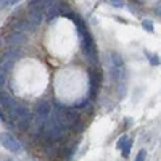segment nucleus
Here are the masks:
<instances>
[{"mask_svg": "<svg viewBox=\"0 0 161 161\" xmlns=\"http://www.w3.org/2000/svg\"><path fill=\"white\" fill-rule=\"evenodd\" d=\"M64 16H68V18H71V19L74 21L76 28H77V31H79L80 47H82L84 55L87 57V60H89V63H90V64H95V63H97V52H95V44H93V39H92L90 32L87 31L86 24H84V21L80 19V18H77V16L74 15V13H71V11H68Z\"/></svg>", "mask_w": 161, "mask_h": 161, "instance_id": "obj_1", "label": "nucleus"}, {"mask_svg": "<svg viewBox=\"0 0 161 161\" xmlns=\"http://www.w3.org/2000/svg\"><path fill=\"white\" fill-rule=\"evenodd\" d=\"M105 63L114 82H123L126 79V66H124L123 57L118 52H108L105 55Z\"/></svg>", "mask_w": 161, "mask_h": 161, "instance_id": "obj_2", "label": "nucleus"}, {"mask_svg": "<svg viewBox=\"0 0 161 161\" xmlns=\"http://www.w3.org/2000/svg\"><path fill=\"white\" fill-rule=\"evenodd\" d=\"M0 106H2V121H8L10 118H13L18 105L7 92L2 90V93H0Z\"/></svg>", "mask_w": 161, "mask_h": 161, "instance_id": "obj_3", "label": "nucleus"}, {"mask_svg": "<svg viewBox=\"0 0 161 161\" xmlns=\"http://www.w3.org/2000/svg\"><path fill=\"white\" fill-rule=\"evenodd\" d=\"M53 111H52V103L47 102V100H40L36 108H34V116H36V121L37 124H45L47 121L52 118Z\"/></svg>", "mask_w": 161, "mask_h": 161, "instance_id": "obj_4", "label": "nucleus"}, {"mask_svg": "<svg viewBox=\"0 0 161 161\" xmlns=\"http://www.w3.org/2000/svg\"><path fill=\"white\" fill-rule=\"evenodd\" d=\"M55 116L58 118V121L61 123L63 127H71L77 121V113L73 111V110L64 108V106H58V108L55 110Z\"/></svg>", "mask_w": 161, "mask_h": 161, "instance_id": "obj_5", "label": "nucleus"}, {"mask_svg": "<svg viewBox=\"0 0 161 161\" xmlns=\"http://www.w3.org/2000/svg\"><path fill=\"white\" fill-rule=\"evenodd\" d=\"M13 119L16 121V124L19 126V129H26L31 121V111L28 106L24 105H18L16 110H15V114H13Z\"/></svg>", "mask_w": 161, "mask_h": 161, "instance_id": "obj_6", "label": "nucleus"}, {"mask_svg": "<svg viewBox=\"0 0 161 161\" xmlns=\"http://www.w3.org/2000/svg\"><path fill=\"white\" fill-rule=\"evenodd\" d=\"M0 142H2V145L8 152H13V153H21L23 152V147H21L19 140H16L15 137L10 136V134H7V132L0 136Z\"/></svg>", "mask_w": 161, "mask_h": 161, "instance_id": "obj_7", "label": "nucleus"}, {"mask_svg": "<svg viewBox=\"0 0 161 161\" xmlns=\"http://www.w3.org/2000/svg\"><path fill=\"white\" fill-rule=\"evenodd\" d=\"M26 40H28V34L26 32H18V31H11L8 36H7V39H5V42L8 44V45H16V47H19V45H23Z\"/></svg>", "mask_w": 161, "mask_h": 161, "instance_id": "obj_8", "label": "nucleus"}, {"mask_svg": "<svg viewBox=\"0 0 161 161\" xmlns=\"http://www.w3.org/2000/svg\"><path fill=\"white\" fill-rule=\"evenodd\" d=\"M28 19L34 24V26H40L44 23V19H47V16H45V13H42L40 10H37V8H29V11H28Z\"/></svg>", "mask_w": 161, "mask_h": 161, "instance_id": "obj_9", "label": "nucleus"}, {"mask_svg": "<svg viewBox=\"0 0 161 161\" xmlns=\"http://www.w3.org/2000/svg\"><path fill=\"white\" fill-rule=\"evenodd\" d=\"M142 28H143L147 32H153V31H155L153 21H150V19H143V21H142Z\"/></svg>", "mask_w": 161, "mask_h": 161, "instance_id": "obj_10", "label": "nucleus"}, {"mask_svg": "<svg viewBox=\"0 0 161 161\" xmlns=\"http://www.w3.org/2000/svg\"><path fill=\"white\" fill-rule=\"evenodd\" d=\"M147 55H148V60H150L152 66H159L161 64V58L158 55H150V53H147Z\"/></svg>", "mask_w": 161, "mask_h": 161, "instance_id": "obj_11", "label": "nucleus"}, {"mask_svg": "<svg viewBox=\"0 0 161 161\" xmlns=\"http://www.w3.org/2000/svg\"><path fill=\"white\" fill-rule=\"evenodd\" d=\"M130 148H132V139H129V140H127V143L123 147V156H124V158H127V156H129Z\"/></svg>", "mask_w": 161, "mask_h": 161, "instance_id": "obj_12", "label": "nucleus"}, {"mask_svg": "<svg viewBox=\"0 0 161 161\" xmlns=\"http://www.w3.org/2000/svg\"><path fill=\"white\" fill-rule=\"evenodd\" d=\"M111 7H114V8H124V0H106Z\"/></svg>", "mask_w": 161, "mask_h": 161, "instance_id": "obj_13", "label": "nucleus"}, {"mask_svg": "<svg viewBox=\"0 0 161 161\" xmlns=\"http://www.w3.org/2000/svg\"><path fill=\"white\" fill-rule=\"evenodd\" d=\"M127 140H129V139H127L126 136H123V137H121V139L118 140V143H116V147H118V148H119V150H123V147H124V145L127 143Z\"/></svg>", "mask_w": 161, "mask_h": 161, "instance_id": "obj_14", "label": "nucleus"}, {"mask_svg": "<svg viewBox=\"0 0 161 161\" xmlns=\"http://www.w3.org/2000/svg\"><path fill=\"white\" fill-rule=\"evenodd\" d=\"M145 156H147V152L145 150H140L139 155H137V158H136V161H145Z\"/></svg>", "mask_w": 161, "mask_h": 161, "instance_id": "obj_15", "label": "nucleus"}, {"mask_svg": "<svg viewBox=\"0 0 161 161\" xmlns=\"http://www.w3.org/2000/svg\"><path fill=\"white\" fill-rule=\"evenodd\" d=\"M155 13H156V15L158 16H161V0H159V2L155 5Z\"/></svg>", "mask_w": 161, "mask_h": 161, "instance_id": "obj_16", "label": "nucleus"}, {"mask_svg": "<svg viewBox=\"0 0 161 161\" xmlns=\"http://www.w3.org/2000/svg\"><path fill=\"white\" fill-rule=\"evenodd\" d=\"M11 5V0H2V8H7Z\"/></svg>", "mask_w": 161, "mask_h": 161, "instance_id": "obj_17", "label": "nucleus"}, {"mask_svg": "<svg viewBox=\"0 0 161 161\" xmlns=\"http://www.w3.org/2000/svg\"><path fill=\"white\" fill-rule=\"evenodd\" d=\"M18 2H21V0H11V5H16Z\"/></svg>", "mask_w": 161, "mask_h": 161, "instance_id": "obj_18", "label": "nucleus"}, {"mask_svg": "<svg viewBox=\"0 0 161 161\" xmlns=\"http://www.w3.org/2000/svg\"><path fill=\"white\" fill-rule=\"evenodd\" d=\"M134 3H142V0H132Z\"/></svg>", "mask_w": 161, "mask_h": 161, "instance_id": "obj_19", "label": "nucleus"}, {"mask_svg": "<svg viewBox=\"0 0 161 161\" xmlns=\"http://www.w3.org/2000/svg\"><path fill=\"white\" fill-rule=\"evenodd\" d=\"M2 161H11V159H10V158H3Z\"/></svg>", "mask_w": 161, "mask_h": 161, "instance_id": "obj_20", "label": "nucleus"}]
</instances>
